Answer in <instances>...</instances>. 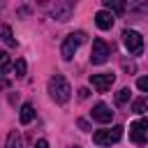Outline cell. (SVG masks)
Listing matches in <instances>:
<instances>
[{
  "label": "cell",
  "mask_w": 148,
  "mask_h": 148,
  "mask_svg": "<svg viewBox=\"0 0 148 148\" xmlns=\"http://www.w3.org/2000/svg\"><path fill=\"white\" fill-rule=\"evenodd\" d=\"M49 95L56 104H67L69 102V95H72V88L67 83V79L62 74H53L49 79Z\"/></svg>",
  "instance_id": "obj_1"
},
{
  "label": "cell",
  "mask_w": 148,
  "mask_h": 148,
  "mask_svg": "<svg viewBox=\"0 0 148 148\" xmlns=\"http://www.w3.org/2000/svg\"><path fill=\"white\" fill-rule=\"evenodd\" d=\"M83 42H86V32H83V30H76V32L67 35V37H65V42H62V46H60L62 58H65V60H72V58H74V53H76V49H79Z\"/></svg>",
  "instance_id": "obj_2"
},
{
  "label": "cell",
  "mask_w": 148,
  "mask_h": 148,
  "mask_svg": "<svg viewBox=\"0 0 148 148\" xmlns=\"http://www.w3.org/2000/svg\"><path fill=\"white\" fill-rule=\"evenodd\" d=\"M123 130H125V127H120V125H113L111 130H97V132L92 134V141H95L97 146H111V143H118V141L123 139Z\"/></svg>",
  "instance_id": "obj_3"
},
{
  "label": "cell",
  "mask_w": 148,
  "mask_h": 148,
  "mask_svg": "<svg viewBox=\"0 0 148 148\" xmlns=\"http://www.w3.org/2000/svg\"><path fill=\"white\" fill-rule=\"evenodd\" d=\"M109 56H111V46L104 42V39H95L92 42V51H90V62L92 65H104L106 60H109Z\"/></svg>",
  "instance_id": "obj_4"
},
{
  "label": "cell",
  "mask_w": 148,
  "mask_h": 148,
  "mask_svg": "<svg viewBox=\"0 0 148 148\" xmlns=\"http://www.w3.org/2000/svg\"><path fill=\"white\" fill-rule=\"evenodd\" d=\"M74 14V2L72 0H56L51 5V16L58 21H69Z\"/></svg>",
  "instance_id": "obj_5"
},
{
  "label": "cell",
  "mask_w": 148,
  "mask_h": 148,
  "mask_svg": "<svg viewBox=\"0 0 148 148\" xmlns=\"http://www.w3.org/2000/svg\"><path fill=\"white\" fill-rule=\"evenodd\" d=\"M123 44L125 49L132 53V56H139L143 51V37L136 32V30H125L123 32Z\"/></svg>",
  "instance_id": "obj_6"
},
{
  "label": "cell",
  "mask_w": 148,
  "mask_h": 148,
  "mask_svg": "<svg viewBox=\"0 0 148 148\" xmlns=\"http://www.w3.org/2000/svg\"><path fill=\"white\" fill-rule=\"evenodd\" d=\"M130 141H134V143L148 141V118H139L130 125Z\"/></svg>",
  "instance_id": "obj_7"
},
{
  "label": "cell",
  "mask_w": 148,
  "mask_h": 148,
  "mask_svg": "<svg viewBox=\"0 0 148 148\" xmlns=\"http://www.w3.org/2000/svg\"><path fill=\"white\" fill-rule=\"evenodd\" d=\"M113 81H116V76H113L111 72H104V74H90V83H92V88H95L97 92H106V90L113 86Z\"/></svg>",
  "instance_id": "obj_8"
},
{
  "label": "cell",
  "mask_w": 148,
  "mask_h": 148,
  "mask_svg": "<svg viewBox=\"0 0 148 148\" xmlns=\"http://www.w3.org/2000/svg\"><path fill=\"white\" fill-rule=\"evenodd\" d=\"M90 116H92V120H97V123L106 125V123H111V118H113V111H111V109H109L104 102H97V104L92 106Z\"/></svg>",
  "instance_id": "obj_9"
},
{
  "label": "cell",
  "mask_w": 148,
  "mask_h": 148,
  "mask_svg": "<svg viewBox=\"0 0 148 148\" xmlns=\"http://www.w3.org/2000/svg\"><path fill=\"white\" fill-rule=\"evenodd\" d=\"M113 14L111 12H106V9H99L97 14H95V25L99 28V30H111L113 28Z\"/></svg>",
  "instance_id": "obj_10"
},
{
  "label": "cell",
  "mask_w": 148,
  "mask_h": 148,
  "mask_svg": "<svg viewBox=\"0 0 148 148\" xmlns=\"http://www.w3.org/2000/svg\"><path fill=\"white\" fill-rule=\"evenodd\" d=\"M104 7H106V12H116V14H123L125 9H127V5L123 2V0H104Z\"/></svg>",
  "instance_id": "obj_11"
},
{
  "label": "cell",
  "mask_w": 148,
  "mask_h": 148,
  "mask_svg": "<svg viewBox=\"0 0 148 148\" xmlns=\"http://www.w3.org/2000/svg\"><path fill=\"white\" fill-rule=\"evenodd\" d=\"M5 148H23V139H21L18 130H12V132H9V136H7V143H5Z\"/></svg>",
  "instance_id": "obj_12"
},
{
  "label": "cell",
  "mask_w": 148,
  "mask_h": 148,
  "mask_svg": "<svg viewBox=\"0 0 148 148\" xmlns=\"http://www.w3.org/2000/svg\"><path fill=\"white\" fill-rule=\"evenodd\" d=\"M32 118H35V109H32V104H23L21 106V123L23 125H28V123H32Z\"/></svg>",
  "instance_id": "obj_13"
},
{
  "label": "cell",
  "mask_w": 148,
  "mask_h": 148,
  "mask_svg": "<svg viewBox=\"0 0 148 148\" xmlns=\"http://www.w3.org/2000/svg\"><path fill=\"white\" fill-rule=\"evenodd\" d=\"M0 37H2V42H5L7 46H16V39H14V35H12V28H9V25H0Z\"/></svg>",
  "instance_id": "obj_14"
},
{
  "label": "cell",
  "mask_w": 148,
  "mask_h": 148,
  "mask_svg": "<svg viewBox=\"0 0 148 148\" xmlns=\"http://www.w3.org/2000/svg\"><path fill=\"white\" fill-rule=\"evenodd\" d=\"M127 102H130V88H120V90L116 92V104L123 106V104H127Z\"/></svg>",
  "instance_id": "obj_15"
},
{
  "label": "cell",
  "mask_w": 148,
  "mask_h": 148,
  "mask_svg": "<svg viewBox=\"0 0 148 148\" xmlns=\"http://www.w3.org/2000/svg\"><path fill=\"white\" fill-rule=\"evenodd\" d=\"M146 109H148V102L146 99H134L132 102V111L134 113H146Z\"/></svg>",
  "instance_id": "obj_16"
},
{
  "label": "cell",
  "mask_w": 148,
  "mask_h": 148,
  "mask_svg": "<svg viewBox=\"0 0 148 148\" xmlns=\"http://www.w3.org/2000/svg\"><path fill=\"white\" fill-rule=\"evenodd\" d=\"M25 69H28L25 60H23V58H18V60L14 62V72H16V76H25Z\"/></svg>",
  "instance_id": "obj_17"
},
{
  "label": "cell",
  "mask_w": 148,
  "mask_h": 148,
  "mask_svg": "<svg viewBox=\"0 0 148 148\" xmlns=\"http://www.w3.org/2000/svg\"><path fill=\"white\" fill-rule=\"evenodd\" d=\"M7 65H9V53H5V51H0V74L7 69Z\"/></svg>",
  "instance_id": "obj_18"
},
{
  "label": "cell",
  "mask_w": 148,
  "mask_h": 148,
  "mask_svg": "<svg viewBox=\"0 0 148 148\" xmlns=\"http://www.w3.org/2000/svg\"><path fill=\"white\" fill-rule=\"evenodd\" d=\"M136 86H139V90H143V92H148V76H141V79L136 81Z\"/></svg>",
  "instance_id": "obj_19"
},
{
  "label": "cell",
  "mask_w": 148,
  "mask_h": 148,
  "mask_svg": "<svg viewBox=\"0 0 148 148\" xmlns=\"http://www.w3.org/2000/svg\"><path fill=\"white\" fill-rule=\"evenodd\" d=\"M88 95H90V90H88V88H81V90H79V97H81V99H86Z\"/></svg>",
  "instance_id": "obj_20"
},
{
  "label": "cell",
  "mask_w": 148,
  "mask_h": 148,
  "mask_svg": "<svg viewBox=\"0 0 148 148\" xmlns=\"http://www.w3.org/2000/svg\"><path fill=\"white\" fill-rule=\"evenodd\" d=\"M79 127H81L83 132H88V130H90V125H88V120H79Z\"/></svg>",
  "instance_id": "obj_21"
},
{
  "label": "cell",
  "mask_w": 148,
  "mask_h": 148,
  "mask_svg": "<svg viewBox=\"0 0 148 148\" xmlns=\"http://www.w3.org/2000/svg\"><path fill=\"white\" fill-rule=\"evenodd\" d=\"M35 148H49V143H46V139H39V141L35 143Z\"/></svg>",
  "instance_id": "obj_22"
},
{
  "label": "cell",
  "mask_w": 148,
  "mask_h": 148,
  "mask_svg": "<svg viewBox=\"0 0 148 148\" xmlns=\"http://www.w3.org/2000/svg\"><path fill=\"white\" fill-rule=\"evenodd\" d=\"M69 148H81V146H69Z\"/></svg>",
  "instance_id": "obj_23"
}]
</instances>
